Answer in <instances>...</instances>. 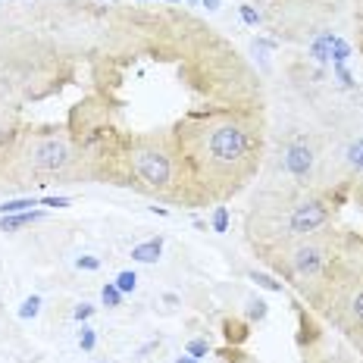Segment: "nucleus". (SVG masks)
<instances>
[{
	"label": "nucleus",
	"mask_w": 363,
	"mask_h": 363,
	"mask_svg": "<svg viewBox=\"0 0 363 363\" xmlns=\"http://www.w3.org/2000/svg\"><path fill=\"white\" fill-rule=\"evenodd\" d=\"M223 335H225V341L235 348V344H244L248 341V335H250V323L248 319H225L223 323Z\"/></svg>",
	"instance_id": "nucleus-8"
},
{
	"label": "nucleus",
	"mask_w": 363,
	"mask_h": 363,
	"mask_svg": "<svg viewBox=\"0 0 363 363\" xmlns=\"http://www.w3.org/2000/svg\"><path fill=\"white\" fill-rule=\"evenodd\" d=\"M200 3H204L207 10H216V6H219V0H200Z\"/></svg>",
	"instance_id": "nucleus-27"
},
{
	"label": "nucleus",
	"mask_w": 363,
	"mask_h": 363,
	"mask_svg": "<svg viewBox=\"0 0 363 363\" xmlns=\"http://www.w3.org/2000/svg\"><path fill=\"white\" fill-rule=\"evenodd\" d=\"M175 363H197V360H194L191 354H188V357H175Z\"/></svg>",
	"instance_id": "nucleus-28"
},
{
	"label": "nucleus",
	"mask_w": 363,
	"mask_h": 363,
	"mask_svg": "<svg viewBox=\"0 0 363 363\" xmlns=\"http://www.w3.org/2000/svg\"><path fill=\"white\" fill-rule=\"evenodd\" d=\"M135 3H141V6H147V3H160V0H135Z\"/></svg>",
	"instance_id": "nucleus-30"
},
{
	"label": "nucleus",
	"mask_w": 363,
	"mask_h": 363,
	"mask_svg": "<svg viewBox=\"0 0 363 363\" xmlns=\"http://www.w3.org/2000/svg\"><path fill=\"white\" fill-rule=\"evenodd\" d=\"M163 244H166V238H163V235H154V238H147V241L135 244L129 257H131L135 263H156V260L163 257Z\"/></svg>",
	"instance_id": "nucleus-7"
},
{
	"label": "nucleus",
	"mask_w": 363,
	"mask_h": 363,
	"mask_svg": "<svg viewBox=\"0 0 363 363\" xmlns=\"http://www.w3.org/2000/svg\"><path fill=\"white\" fill-rule=\"evenodd\" d=\"M266 313H269L266 300H260V298H250L248 300V323H263V319H266Z\"/></svg>",
	"instance_id": "nucleus-14"
},
{
	"label": "nucleus",
	"mask_w": 363,
	"mask_h": 363,
	"mask_svg": "<svg viewBox=\"0 0 363 363\" xmlns=\"http://www.w3.org/2000/svg\"><path fill=\"white\" fill-rule=\"evenodd\" d=\"M329 185H344L363 207V129L348 131L338 144H329Z\"/></svg>",
	"instance_id": "nucleus-4"
},
{
	"label": "nucleus",
	"mask_w": 363,
	"mask_h": 363,
	"mask_svg": "<svg viewBox=\"0 0 363 363\" xmlns=\"http://www.w3.org/2000/svg\"><path fill=\"white\" fill-rule=\"evenodd\" d=\"M125 294L116 288V282H106L104 288H100V300H104V307H119L122 304Z\"/></svg>",
	"instance_id": "nucleus-13"
},
{
	"label": "nucleus",
	"mask_w": 363,
	"mask_h": 363,
	"mask_svg": "<svg viewBox=\"0 0 363 363\" xmlns=\"http://www.w3.org/2000/svg\"><path fill=\"white\" fill-rule=\"evenodd\" d=\"M298 329H300V335H298L300 363H363L348 341L332 344L329 338H325V332L316 325L313 313L304 310V307L298 310Z\"/></svg>",
	"instance_id": "nucleus-5"
},
{
	"label": "nucleus",
	"mask_w": 363,
	"mask_h": 363,
	"mask_svg": "<svg viewBox=\"0 0 363 363\" xmlns=\"http://www.w3.org/2000/svg\"><path fill=\"white\" fill-rule=\"evenodd\" d=\"M325 325L338 332V335L348 341V338L360 335L363 332V273L350 282V288L341 294V300L335 304V310L329 313Z\"/></svg>",
	"instance_id": "nucleus-6"
},
{
	"label": "nucleus",
	"mask_w": 363,
	"mask_h": 363,
	"mask_svg": "<svg viewBox=\"0 0 363 363\" xmlns=\"http://www.w3.org/2000/svg\"><path fill=\"white\" fill-rule=\"evenodd\" d=\"M116 288L122 294H131L138 288V275H135V269H122V273L116 275Z\"/></svg>",
	"instance_id": "nucleus-15"
},
{
	"label": "nucleus",
	"mask_w": 363,
	"mask_h": 363,
	"mask_svg": "<svg viewBox=\"0 0 363 363\" xmlns=\"http://www.w3.org/2000/svg\"><path fill=\"white\" fill-rule=\"evenodd\" d=\"M210 229L213 232H229V207L225 204H219V207H213V216H210Z\"/></svg>",
	"instance_id": "nucleus-11"
},
{
	"label": "nucleus",
	"mask_w": 363,
	"mask_h": 363,
	"mask_svg": "<svg viewBox=\"0 0 363 363\" xmlns=\"http://www.w3.org/2000/svg\"><path fill=\"white\" fill-rule=\"evenodd\" d=\"M38 219H44V210L10 213V216L0 219V232H16V229H22V225H29V223H38Z\"/></svg>",
	"instance_id": "nucleus-9"
},
{
	"label": "nucleus",
	"mask_w": 363,
	"mask_h": 363,
	"mask_svg": "<svg viewBox=\"0 0 363 363\" xmlns=\"http://www.w3.org/2000/svg\"><path fill=\"white\" fill-rule=\"evenodd\" d=\"M110 3H119V0H110Z\"/></svg>",
	"instance_id": "nucleus-31"
},
{
	"label": "nucleus",
	"mask_w": 363,
	"mask_h": 363,
	"mask_svg": "<svg viewBox=\"0 0 363 363\" xmlns=\"http://www.w3.org/2000/svg\"><path fill=\"white\" fill-rule=\"evenodd\" d=\"M238 13H241L244 25H250V29H257V25L263 22V13L257 10V6H250V3H241V6H238Z\"/></svg>",
	"instance_id": "nucleus-17"
},
{
	"label": "nucleus",
	"mask_w": 363,
	"mask_h": 363,
	"mask_svg": "<svg viewBox=\"0 0 363 363\" xmlns=\"http://www.w3.org/2000/svg\"><path fill=\"white\" fill-rule=\"evenodd\" d=\"M41 204L44 207H69L72 200H69V197H41Z\"/></svg>",
	"instance_id": "nucleus-24"
},
{
	"label": "nucleus",
	"mask_w": 363,
	"mask_h": 363,
	"mask_svg": "<svg viewBox=\"0 0 363 363\" xmlns=\"http://www.w3.org/2000/svg\"><path fill=\"white\" fill-rule=\"evenodd\" d=\"M350 200L344 185L304 188L294 182L263 179L250 194L244 210V241L257 260H266L275 250L316 235L325 225H335L338 210Z\"/></svg>",
	"instance_id": "nucleus-2"
},
{
	"label": "nucleus",
	"mask_w": 363,
	"mask_h": 363,
	"mask_svg": "<svg viewBox=\"0 0 363 363\" xmlns=\"http://www.w3.org/2000/svg\"><path fill=\"white\" fill-rule=\"evenodd\" d=\"M160 3H169V6H182L185 0H160Z\"/></svg>",
	"instance_id": "nucleus-29"
},
{
	"label": "nucleus",
	"mask_w": 363,
	"mask_h": 363,
	"mask_svg": "<svg viewBox=\"0 0 363 363\" xmlns=\"http://www.w3.org/2000/svg\"><path fill=\"white\" fill-rule=\"evenodd\" d=\"M354 41H357V54L363 56V16H354Z\"/></svg>",
	"instance_id": "nucleus-21"
},
{
	"label": "nucleus",
	"mask_w": 363,
	"mask_h": 363,
	"mask_svg": "<svg viewBox=\"0 0 363 363\" xmlns=\"http://www.w3.org/2000/svg\"><path fill=\"white\" fill-rule=\"evenodd\" d=\"M94 344H97V332H94L88 323H81V329H79V348L81 350H94Z\"/></svg>",
	"instance_id": "nucleus-18"
},
{
	"label": "nucleus",
	"mask_w": 363,
	"mask_h": 363,
	"mask_svg": "<svg viewBox=\"0 0 363 363\" xmlns=\"http://www.w3.org/2000/svg\"><path fill=\"white\" fill-rule=\"evenodd\" d=\"M354 3V16H363V0H350Z\"/></svg>",
	"instance_id": "nucleus-26"
},
{
	"label": "nucleus",
	"mask_w": 363,
	"mask_h": 363,
	"mask_svg": "<svg viewBox=\"0 0 363 363\" xmlns=\"http://www.w3.org/2000/svg\"><path fill=\"white\" fill-rule=\"evenodd\" d=\"M0 307H3V300H0Z\"/></svg>",
	"instance_id": "nucleus-32"
},
{
	"label": "nucleus",
	"mask_w": 363,
	"mask_h": 363,
	"mask_svg": "<svg viewBox=\"0 0 363 363\" xmlns=\"http://www.w3.org/2000/svg\"><path fill=\"white\" fill-rule=\"evenodd\" d=\"M38 310H41V298H38V294H31V298H25L22 307H19V319H35Z\"/></svg>",
	"instance_id": "nucleus-16"
},
{
	"label": "nucleus",
	"mask_w": 363,
	"mask_h": 363,
	"mask_svg": "<svg viewBox=\"0 0 363 363\" xmlns=\"http://www.w3.org/2000/svg\"><path fill=\"white\" fill-rule=\"evenodd\" d=\"M147 210H150V213H156V216H169L166 207H147Z\"/></svg>",
	"instance_id": "nucleus-25"
},
{
	"label": "nucleus",
	"mask_w": 363,
	"mask_h": 363,
	"mask_svg": "<svg viewBox=\"0 0 363 363\" xmlns=\"http://www.w3.org/2000/svg\"><path fill=\"white\" fill-rule=\"evenodd\" d=\"M348 344L354 348V354L363 360V332H360V335H354V338H348Z\"/></svg>",
	"instance_id": "nucleus-23"
},
{
	"label": "nucleus",
	"mask_w": 363,
	"mask_h": 363,
	"mask_svg": "<svg viewBox=\"0 0 363 363\" xmlns=\"http://www.w3.org/2000/svg\"><path fill=\"white\" fill-rule=\"evenodd\" d=\"M75 266L94 273V269H100V260H97V257H91V254H81V257H75Z\"/></svg>",
	"instance_id": "nucleus-20"
},
{
	"label": "nucleus",
	"mask_w": 363,
	"mask_h": 363,
	"mask_svg": "<svg viewBox=\"0 0 363 363\" xmlns=\"http://www.w3.org/2000/svg\"><path fill=\"white\" fill-rule=\"evenodd\" d=\"M75 319H79V323H88V319L94 316V304H79L75 307V313H72Z\"/></svg>",
	"instance_id": "nucleus-22"
},
{
	"label": "nucleus",
	"mask_w": 363,
	"mask_h": 363,
	"mask_svg": "<svg viewBox=\"0 0 363 363\" xmlns=\"http://www.w3.org/2000/svg\"><path fill=\"white\" fill-rule=\"evenodd\" d=\"M350 238H354V229L325 225L316 235H307V238H300V241L288 244V248L275 250L273 257L263 260V266H266L275 279H282V285H291L294 291H298L300 285H307L316 273H323V269L348 248Z\"/></svg>",
	"instance_id": "nucleus-3"
},
{
	"label": "nucleus",
	"mask_w": 363,
	"mask_h": 363,
	"mask_svg": "<svg viewBox=\"0 0 363 363\" xmlns=\"http://www.w3.org/2000/svg\"><path fill=\"white\" fill-rule=\"evenodd\" d=\"M185 350L194 357V360H204V357L210 354V344H207L204 338H194V341H188V344H185Z\"/></svg>",
	"instance_id": "nucleus-19"
},
{
	"label": "nucleus",
	"mask_w": 363,
	"mask_h": 363,
	"mask_svg": "<svg viewBox=\"0 0 363 363\" xmlns=\"http://www.w3.org/2000/svg\"><path fill=\"white\" fill-rule=\"evenodd\" d=\"M41 200H35V197H6L3 204H0V213L3 216H10V213H25L29 207H38Z\"/></svg>",
	"instance_id": "nucleus-10"
},
{
	"label": "nucleus",
	"mask_w": 363,
	"mask_h": 363,
	"mask_svg": "<svg viewBox=\"0 0 363 363\" xmlns=\"http://www.w3.org/2000/svg\"><path fill=\"white\" fill-rule=\"evenodd\" d=\"M250 279H254V282H257V285H260V288H266V291H273V294H282V291H285V285H282V282L275 279V275L257 273V269H254V273H250Z\"/></svg>",
	"instance_id": "nucleus-12"
},
{
	"label": "nucleus",
	"mask_w": 363,
	"mask_h": 363,
	"mask_svg": "<svg viewBox=\"0 0 363 363\" xmlns=\"http://www.w3.org/2000/svg\"><path fill=\"white\" fill-rule=\"evenodd\" d=\"M266 144V106L219 110L191 119L175 138L188 210L219 207L260 179Z\"/></svg>",
	"instance_id": "nucleus-1"
}]
</instances>
